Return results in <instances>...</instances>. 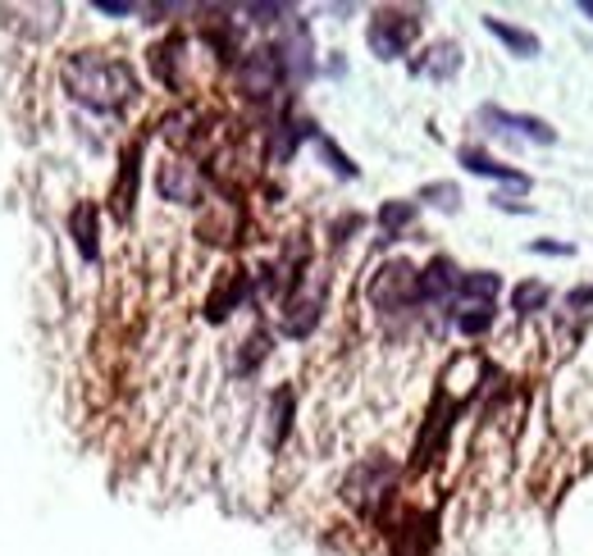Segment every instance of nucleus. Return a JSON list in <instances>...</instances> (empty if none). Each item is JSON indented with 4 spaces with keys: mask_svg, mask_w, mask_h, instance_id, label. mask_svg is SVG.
<instances>
[{
    "mask_svg": "<svg viewBox=\"0 0 593 556\" xmlns=\"http://www.w3.org/2000/svg\"><path fill=\"white\" fill-rule=\"evenodd\" d=\"M420 37V19L411 10H379L366 28V41L375 50V60H402L411 41Z\"/></svg>",
    "mask_w": 593,
    "mask_h": 556,
    "instance_id": "obj_4",
    "label": "nucleus"
},
{
    "mask_svg": "<svg viewBox=\"0 0 593 556\" xmlns=\"http://www.w3.org/2000/svg\"><path fill=\"white\" fill-rule=\"evenodd\" d=\"M247 292H251V274H242V269L224 274V283L215 288V297L205 301V319H211V324L228 319V311H234V306H242V301H247Z\"/></svg>",
    "mask_w": 593,
    "mask_h": 556,
    "instance_id": "obj_14",
    "label": "nucleus"
},
{
    "mask_svg": "<svg viewBox=\"0 0 593 556\" xmlns=\"http://www.w3.org/2000/svg\"><path fill=\"white\" fill-rule=\"evenodd\" d=\"M278 50V60H283V73L288 78H311V69H316V60H311V28H306L301 19H288L283 23V41L274 46Z\"/></svg>",
    "mask_w": 593,
    "mask_h": 556,
    "instance_id": "obj_8",
    "label": "nucleus"
},
{
    "mask_svg": "<svg viewBox=\"0 0 593 556\" xmlns=\"http://www.w3.org/2000/svg\"><path fill=\"white\" fill-rule=\"evenodd\" d=\"M411 223H416V201H389V206H379V229L389 238H398Z\"/></svg>",
    "mask_w": 593,
    "mask_h": 556,
    "instance_id": "obj_21",
    "label": "nucleus"
},
{
    "mask_svg": "<svg viewBox=\"0 0 593 556\" xmlns=\"http://www.w3.org/2000/svg\"><path fill=\"white\" fill-rule=\"evenodd\" d=\"M530 251H544V256H571V246H561V242H530Z\"/></svg>",
    "mask_w": 593,
    "mask_h": 556,
    "instance_id": "obj_28",
    "label": "nucleus"
},
{
    "mask_svg": "<svg viewBox=\"0 0 593 556\" xmlns=\"http://www.w3.org/2000/svg\"><path fill=\"white\" fill-rule=\"evenodd\" d=\"M324 315V278H297V283L283 292V334L288 338H306L316 334V324Z\"/></svg>",
    "mask_w": 593,
    "mask_h": 556,
    "instance_id": "obj_3",
    "label": "nucleus"
},
{
    "mask_svg": "<svg viewBox=\"0 0 593 556\" xmlns=\"http://www.w3.org/2000/svg\"><path fill=\"white\" fill-rule=\"evenodd\" d=\"M566 306H571V311H593V288L571 292V297H566Z\"/></svg>",
    "mask_w": 593,
    "mask_h": 556,
    "instance_id": "obj_27",
    "label": "nucleus"
},
{
    "mask_svg": "<svg viewBox=\"0 0 593 556\" xmlns=\"http://www.w3.org/2000/svg\"><path fill=\"white\" fill-rule=\"evenodd\" d=\"M461 165H466L471 173H479V179H498V183H511V188H530V179L525 173H515V169H507V165H498L494 156H484L479 146H461Z\"/></svg>",
    "mask_w": 593,
    "mask_h": 556,
    "instance_id": "obj_16",
    "label": "nucleus"
},
{
    "mask_svg": "<svg viewBox=\"0 0 593 556\" xmlns=\"http://www.w3.org/2000/svg\"><path fill=\"white\" fill-rule=\"evenodd\" d=\"M96 10H100V14H115V19H123V14H133L138 5H128V0H96Z\"/></svg>",
    "mask_w": 593,
    "mask_h": 556,
    "instance_id": "obj_26",
    "label": "nucleus"
},
{
    "mask_svg": "<svg viewBox=\"0 0 593 556\" xmlns=\"http://www.w3.org/2000/svg\"><path fill=\"white\" fill-rule=\"evenodd\" d=\"M484 28L494 33L511 56H521V60H530V56H538V37L534 33H525V28H515V23H502V19H484Z\"/></svg>",
    "mask_w": 593,
    "mask_h": 556,
    "instance_id": "obj_18",
    "label": "nucleus"
},
{
    "mask_svg": "<svg viewBox=\"0 0 593 556\" xmlns=\"http://www.w3.org/2000/svg\"><path fill=\"white\" fill-rule=\"evenodd\" d=\"M247 14L256 19V23H278L283 14H293L288 5H247Z\"/></svg>",
    "mask_w": 593,
    "mask_h": 556,
    "instance_id": "obj_25",
    "label": "nucleus"
},
{
    "mask_svg": "<svg viewBox=\"0 0 593 556\" xmlns=\"http://www.w3.org/2000/svg\"><path fill=\"white\" fill-rule=\"evenodd\" d=\"M69 233H73V242H79V251H83L87 261L100 256V242H96V233H100V210L92 206V201L73 206V215H69Z\"/></svg>",
    "mask_w": 593,
    "mask_h": 556,
    "instance_id": "obj_15",
    "label": "nucleus"
},
{
    "mask_svg": "<svg viewBox=\"0 0 593 556\" xmlns=\"http://www.w3.org/2000/svg\"><path fill=\"white\" fill-rule=\"evenodd\" d=\"M138 165H142V142H133L123 150L119 160V179H115V192H110V210L119 223L133 219V201H138Z\"/></svg>",
    "mask_w": 593,
    "mask_h": 556,
    "instance_id": "obj_10",
    "label": "nucleus"
},
{
    "mask_svg": "<svg viewBox=\"0 0 593 556\" xmlns=\"http://www.w3.org/2000/svg\"><path fill=\"white\" fill-rule=\"evenodd\" d=\"M548 283H538V278H530V283H515V292H511V311L521 315V319H530V315H538L548 306Z\"/></svg>",
    "mask_w": 593,
    "mask_h": 556,
    "instance_id": "obj_20",
    "label": "nucleus"
},
{
    "mask_svg": "<svg viewBox=\"0 0 593 556\" xmlns=\"http://www.w3.org/2000/svg\"><path fill=\"white\" fill-rule=\"evenodd\" d=\"M389 543H393V556H429L434 520L429 516H406L402 529H393V534H389Z\"/></svg>",
    "mask_w": 593,
    "mask_h": 556,
    "instance_id": "obj_13",
    "label": "nucleus"
},
{
    "mask_svg": "<svg viewBox=\"0 0 593 556\" xmlns=\"http://www.w3.org/2000/svg\"><path fill=\"white\" fill-rule=\"evenodd\" d=\"M316 146H320V156L329 160V169H333V173H343V179H356V165L343 156L339 146H333V137H324V133H320V137H316Z\"/></svg>",
    "mask_w": 593,
    "mask_h": 556,
    "instance_id": "obj_23",
    "label": "nucleus"
},
{
    "mask_svg": "<svg viewBox=\"0 0 593 556\" xmlns=\"http://www.w3.org/2000/svg\"><path fill=\"white\" fill-rule=\"evenodd\" d=\"M452 324L461 328V334H466V338H479V334H488V328H494V301H466V297H456L452 301Z\"/></svg>",
    "mask_w": 593,
    "mask_h": 556,
    "instance_id": "obj_17",
    "label": "nucleus"
},
{
    "mask_svg": "<svg viewBox=\"0 0 593 556\" xmlns=\"http://www.w3.org/2000/svg\"><path fill=\"white\" fill-rule=\"evenodd\" d=\"M456 283H461V269L448 261V256H438L420 269L416 278V301H452L456 297Z\"/></svg>",
    "mask_w": 593,
    "mask_h": 556,
    "instance_id": "obj_11",
    "label": "nucleus"
},
{
    "mask_svg": "<svg viewBox=\"0 0 593 556\" xmlns=\"http://www.w3.org/2000/svg\"><path fill=\"white\" fill-rule=\"evenodd\" d=\"M479 123H494V133H515L525 142H538V146H553L557 142V129L534 114H515V110H502V106H484L479 110Z\"/></svg>",
    "mask_w": 593,
    "mask_h": 556,
    "instance_id": "obj_7",
    "label": "nucleus"
},
{
    "mask_svg": "<svg viewBox=\"0 0 593 556\" xmlns=\"http://www.w3.org/2000/svg\"><path fill=\"white\" fill-rule=\"evenodd\" d=\"M60 83L79 106H87L96 114H115L138 96V73L123 60L100 56V50H79V56H69L60 64Z\"/></svg>",
    "mask_w": 593,
    "mask_h": 556,
    "instance_id": "obj_1",
    "label": "nucleus"
},
{
    "mask_svg": "<svg viewBox=\"0 0 593 556\" xmlns=\"http://www.w3.org/2000/svg\"><path fill=\"white\" fill-rule=\"evenodd\" d=\"M393 484H398V466H393L389 457H366V461H360V466L343 479V497L352 501L360 516H375L379 501L393 493Z\"/></svg>",
    "mask_w": 593,
    "mask_h": 556,
    "instance_id": "obj_2",
    "label": "nucleus"
},
{
    "mask_svg": "<svg viewBox=\"0 0 593 556\" xmlns=\"http://www.w3.org/2000/svg\"><path fill=\"white\" fill-rule=\"evenodd\" d=\"M420 201H429L434 210H456L461 192H456V183H429V188L420 192Z\"/></svg>",
    "mask_w": 593,
    "mask_h": 556,
    "instance_id": "obj_24",
    "label": "nucleus"
},
{
    "mask_svg": "<svg viewBox=\"0 0 593 556\" xmlns=\"http://www.w3.org/2000/svg\"><path fill=\"white\" fill-rule=\"evenodd\" d=\"M288 428H293V388H278L274 392V443L288 438Z\"/></svg>",
    "mask_w": 593,
    "mask_h": 556,
    "instance_id": "obj_22",
    "label": "nucleus"
},
{
    "mask_svg": "<svg viewBox=\"0 0 593 556\" xmlns=\"http://www.w3.org/2000/svg\"><path fill=\"white\" fill-rule=\"evenodd\" d=\"M416 278L420 269L406 265V261H389L375 278H370V301L379 311H406L416 301Z\"/></svg>",
    "mask_w": 593,
    "mask_h": 556,
    "instance_id": "obj_6",
    "label": "nucleus"
},
{
    "mask_svg": "<svg viewBox=\"0 0 593 556\" xmlns=\"http://www.w3.org/2000/svg\"><path fill=\"white\" fill-rule=\"evenodd\" d=\"M580 10H584V14L593 19V0H580Z\"/></svg>",
    "mask_w": 593,
    "mask_h": 556,
    "instance_id": "obj_29",
    "label": "nucleus"
},
{
    "mask_svg": "<svg viewBox=\"0 0 593 556\" xmlns=\"http://www.w3.org/2000/svg\"><path fill=\"white\" fill-rule=\"evenodd\" d=\"M502 288V278L498 274H488V269H471V274H461V283H456V297H466V301H494ZM452 297V301H456Z\"/></svg>",
    "mask_w": 593,
    "mask_h": 556,
    "instance_id": "obj_19",
    "label": "nucleus"
},
{
    "mask_svg": "<svg viewBox=\"0 0 593 556\" xmlns=\"http://www.w3.org/2000/svg\"><path fill=\"white\" fill-rule=\"evenodd\" d=\"M283 60H278V50L274 46H256V50H247L242 56V64H238V92L247 96V100H270L278 87H283Z\"/></svg>",
    "mask_w": 593,
    "mask_h": 556,
    "instance_id": "obj_5",
    "label": "nucleus"
},
{
    "mask_svg": "<svg viewBox=\"0 0 593 556\" xmlns=\"http://www.w3.org/2000/svg\"><path fill=\"white\" fill-rule=\"evenodd\" d=\"M456 69H461V46L456 41H434L420 60H411V73H416V78H434V83H448Z\"/></svg>",
    "mask_w": 593,
    "mask_h": 556,
    "instance_id": "obj_12",
    "label": "nucleus"
},
{
    "mask_svg": "<svg viewBox=\"0 0 593 556\" xmlns=\"http://www.w3.org/2000/svg\"><path fill=\"white\" fill-rule=\"evenodd\" d=\"M156 188H161L165 201H174V206H197L201 201V169L192 160H169L156 173Z\"/></svg>",
    "mask_w": 593,
    "mask_h": 556,
    "instance_id": "obj_9",
    "label": "nucleus"
}]
</instances>
